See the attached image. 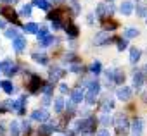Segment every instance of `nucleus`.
Listing matches in <instances>:
<instances>
[{"instance_id": "nucleus-1", "label": "nucleus", "mask_w": 147, "mask_h": 136, "mask_svg": "<svg viewBox=\"0 0 147 136\" xmlns=\"http://www.w3.org/2000/svg\"><path fill=\"white\" fill-rule=\"evenodd\" d=\"M99 91H100V83H99V81H90V83H88V91L85 93V98H83V100H85L88 105H94L95 100H97Z\"/></svg>"}, {"instance_id": "nucleus-2", "label": "nucleus", "mask_w": 147, "mask_h": 136, "mask_svg": "<svg viewBox=\"0 0 147 136\" xmlns=\"http://www.w3.org/2000/svg\"><path fill=\"white\" fill-rule=\"evenodd\" d=\"M114 126H116V131L119 134H126L130 131V122H128V117L125 114H119L116 119H114Z\"/></svg>"}, {"instance_id": "nucleus-3", "label": "nucleus", "mask_w": 147, "mask_h": 136, "mask_svg": "<svg viewBox=\"0 0 147 136\" xmlns=\"http://www.w3.org/2000/svg\"><path fill=\"white\" fill-rule=\"evenodd\" d=\"M0 71H2L5 76H14L16 74V71H18V64L14 62V60H11V59H7V60H4L2 64H0Z\"/></svg>"}, {"instance_id": "nucleus-4", "label": "nucleus", "mask_w": 147, "mask_h": 136, "mask_svg": "<svg viewBox=\"0 0 147 136\" xmlns=\"http://www.w3.org/2000/svg\"><path fill=\"white\" fill-rule=\"evenodd\" d=\"M49 117H50V114H49V110H45V109H38V110H35V112L31 114V119H33V121H38V122H47Z\"/></svg>"}, {"instance_id": "nucleus-5", "label": "nucleus", "mask_w": 147, "mask_h": 136, "mask_svg": "<svg viewBox=\"0 0 147 136\" xmlns=\"http://www.w3.org/2000/svg\"><path fill=\"white\" fill-rule=\"evenodd\" d=\"M83 98H85V90H83V88H76V90L71 91V102L75 103V105H76V103H82Z\"/></svg>"}, {"instance_id": "nucleus-6", "label": "nucleus", "mask_w": 147, "mask_h": 136, "mask_svg": "<svg viewBox=\"0 0 147 136\" xmlns=\"http://www.w3.org/2000/svg\"><path fill=\"white\" fill-rule=\"evenodd\" d=\"M109 41H111V36H109L107 31H99V33L95 35V38H94V43H95V45H106V43H109Z\"/></svg>"}, {"instance_id": "nucleus-7", "label": "nucleus", "mask_w": 147, "mask_h": 136, "mask_svg": "<svg viewBox=\"0 0 147 136\" xmlns=\"http://www.w3.org/2000/svg\"><path fill=\"white\" fill-rule=\"evenodd\" d=\"M95 12H97V16L102 19L104 16H111V14L114 12V9H113L111 5H106V4H99V7L95 9Z\"/></svg>"}, {"instance_id": "nucleus-8", "label": "nucleus", "mask_w": 147, "mask_h": 136, "mask_svg": "<svg viewBox=\"0 0 147 136\" xmlns=\"http://www.w3.org/2000/svg\"><path fill=\"white\" fill-rule=\"evenodd\" d=\"M40 86H42V79H40V76L33 74V76L30 78V83H28L30 91H31V93H35V91H38V90H40Z\"/></svg>"}, {"instance_id": "nucleus-9", "label": "nucleus", "mask_w": 147, "mask_h": 136, "mask_svg": "<svg viewBox=\"0 0 147 136\" xmlns=\"http://www.w3.org/2000/svg\"><path fill=\"white\" fill-rule=\"evenodd\" d=\"M116 97H118L119 100H123V102H128V100L131 98V88H128V86H121V88L116 91Z\"/></svg>"}, {"instance_id": "nucleus-10", "label": "nucleus", "mask_w": 147, "mask_h": 136, "mask_svg": "<svg viewBox=\"0 0 147 136\" xmlns=\"http://www.w3.org/2000/svg\"><path fill=\"white\" fill-rule=\"evenodd\" d=\"M142 133H144V121L135 119L131 124V136H142Z\"/></svg>"}, {"instance_id": "nucleus-11", "label": "nucleus", "mask_w": 147, "mask_h": 136, "mask_svg": "<svg viewBox=\"0 0 147 136\" xmlns=\"http://www.w3.org/2000/svg\"><path fill=\"white\" fill-rule=\"evenodd\" d=\"M0 14H2L7 21H12V23L18 21V14H16V11H14L12 7H4L2 11H0Z\"/></svg>"}, {"instance_id": "nucleus-12", "label": "nucleus", "mask_w": 147, "mask_h": 136, "mask_svg": "<svg viewBox=\"0 0 147 136\" xmlns=\"http://www.w3.org/2000/svg\"><path fill=\"white\" fill-rule=\"evenodd\" d=\"M26 45H28V41H26L24 36H19V38H16V40L12 41V48H14L18 53H21V52L26 48Z\"/></svg>"}, {"instance_id": "nucleus-13", "label": "nucleus", "mask_w": 147, "mask_h": 136, "mask_svg": "<svg viewBox=\"0 0 147 136\" xmlns=\"http://www.w3.org/2000/svg\"><path fill=\"white\" fill-rule=\"evenodd\" d=\"M49 76H50V81H57L64 76V71L61 69V67H50V71H49Z\"/></svg>"}, {"instance_id": "nucleus-14", "label": "nucleus", "mask_w": 147, "mask_h": 136, "mask_svg": "<svg viewBox=\"0 0 147 136\" xmlns=\"http://www.w3.org/2000/svg\"><path fill=\"white\" fill-rule=\"evenodd\" d=\"M119 12L123 16H130L133 12V2H130V0H125V2L119 5Z\"/></svg>"}, {"instance_id": "nucleus-15", "label": "nucleus", "mask_w": 147, "mask_h": 136, "mask_svg": "<svg viewBox=\"0 0 147 136\" xmlns=\"http://www.w3.org/2000/svg\"><path fill=\"white\" fill-rule=\"evenodd\" d=\"M57 127H55V124H52V122H49V124H43V126H40V129H38V134L40 136H49L52 131H55Z\"/></svg>"}, {"instance_id": "nucleus-16", "label": "nucleus", "mask_w": 147, "mask_h": 136, "mask_svg": "<svg viewBox=\"0 0 147 136\" xmlns=\"http://www.w3.org/2000/svg\"><path fill=\"white\" fill-rule=\"evenodd\" d=\"M144 79H145V76H144V73H135L133 74V86L137 88V90H140L142 86H144Z\"/></svg>"}, {"instance_id": "nucleus-17", "label": "nucleus", "mask_w": 147, "mask_h": 136, "mask_svg": "<svg viewBox=\"0 0 147 136\" xmlns=\"http://www.w3.org/2000/svg\"><path fill=\"white\" fill-rule=\"evenodd\" d=\"M64 29H66V33H67V36L69 38H76L78 36V26H75V24H73V23H69V24H66L64 26Z\"/></svg>"}, {"instance_id": "nucleus-18", "label": "nucleus", "mask_w": 147, "mask_h": 136, "mask_svg": "<svg viewBox=\"0 0 147 136\" xmlns=\"http://www.w3.org/2000/svg\"><path fill=\"white\" fill-rule=\"evenodd\" d=\"M31 59H33L35 62L42 64V65H47V64H49V57H47L45 53H38V52H35V53H31Z\"/></svg>"}, {"instance_id": "nucleus-19", "label": "nucleus", "mask_w": 147, "mask_h": 136, "mask_svg": "<svg viewBox=\"0 0 147 136\" xmlns=\"http://www.w3.org/2000/svg\"><path fill=\"white\" fill-rule=\"evenodd\" d=\"M140 55H142L140 48H137V47H131V48H130V62H131V64H137L138 59H140Z\"/></svg>"}, {"instance_id": "nucleus-20", "label": "nucleus", "mask_w": 147, "mask_h": 136, "mask_svg": "<svg viewBox=\"0 0 147 136\" xmlns=\"http://www.w3.org/2000/svg\"><path fill=\"white\" fill-rule=\"evenodd\" d=\"M113 83H116V85L125 83V73H123L121 69H114V74H113Z\"/></svg>"}, {"instance_id": "nucleus-21", "label": "nucleus", "mask_w": 147, "mask_h": 136, "mask_svg": "<svg viewBox=\"0 0 147 136\" xmlns=\"http://www.w3.org/2000/svg\"><path fill=\"white\" fill-rule=\"evenodd\" d=\"M21 35H19V29L18 28H7L5 29V38H9V40H16V38H19Z\"/></svg>"}, {"instance_id": "nucleus-22", "label": "nucleus", "mask_w": 147, "mask_h": 136, "mask_svg": "<svg viewBox=\"0 0 147 136\" xmlns=\"http://www.w3.org/2000/svg\"><path fill=\"white\" fill-rule=\"evenodd\" d=\"M9 133H11V136H21V126H19L18 121H12V122H11Z\"/></svg>"}, {"instance_id": "nucleus-23", "label": "nucleus", "mask_w": 147, "mask_h": 136, "mask_svg": "<svg viewBox=\"0 0 147 136\" xmlns=\"http://www.w3.org/2000/svg\"><path fill=\"white\" fill-rule=\"evenodd\" d=\"M0 88H2L7 95H12V93H14V85H12L11 81H7V79H5V81H0Z\"/></svg>"}, {"instance_id": "nucleus-24", "label": "nucleus", "mask_w": 147, "mask_h": 136, "mask_svg": "<svg viewBox=\"0 0 147 136\" xmlns=\"http://www.w3.org/2000/svg\"><path fill=\"white\" fill-rule=\"evenodd\" d=\"M123 33H125V40H130V38H137V36L140 35V31H138L137 28H126Z\"/></svg>"}, {"instance_id": "nucleus-25", "label": "nucleus", "mask_w": 147, "mask_h": 136, "mask_svg": "<svg viewBox=\"0 0 147 136\" xmlns=\"http://www.w3.org/2000/svg\"><path fill=\"white\" fill-rule=\"evenodd\" d=\"M54 110H55L57 114H61V112L64 110V100H62V97L54 98Z\"/></svg>"}, {"instance_id": "nucleus-26", "label": "nucleus", "mask_w": 147, "mask_h": 136, "mask_svg": "<svg viewBox=\"0 0 147 136\" xmlns=\"http://www.w3.org/2000/svg\"><path fill=\"white\" fill-rule=\"evenodd\" d=\"M26 33H30V35H36L38 33V24L36 23H28V24H24V28H23Z\"/></svg>"}, {"instance_id": "nucleus-27", "label": "nucleus", "mask_w": 147, "mask_h": 136, "mask_svg": "<svg viewBox=\"0 0 147 136\" xmlns=\"http://www.w3.org/2000/svg\"><path fill=\"white\" fill-rule=\"evenodd\" d=\"M33 5H36L42 11H49L50 9V2H47V0H33Z\"/></svg>"}, {"instance_id": "nucleus-28", "label": "nucleus", "mask_w": 147, "mask_h": 136, "mask_svg": "<svg viewBox=\"0 0 147 136\" xmlns=\"http://www.w3.org/2000/svg\"><path fill=\"white\" fill-rule=\"evenodd\" d=\"M113 107H114V100L107 97V98L104 100V103H102V110H104V114H107V112H109Z\"/></svg>"}, {"instance_id": "nucleus-29", "label": "nucleus", "mask_w": 147, "mask_h": 136, "mask_svg": "<svg viewBox=\"0 0 147 136\" xmlns=\"http://www.w3.org/2000/svg\"><path fill=\"white\" fill-rule=\"evenodd\" d=\"M90 71H92L95 76H97V74L102 71V64H100V60H94V62H92V65H90Z\"/></svg>"}, {"instance_id": "nucleus-30", "label": "nucleus", "mask_w": 147, "mask_h": 136, "mask_svg": "<svg viewBox=\"0 0 147 136\" xmlns=\"http://www.w3.org/2000/svg\"><path fill=\"white\" fill-rule=\"evenodd\" d=\"M49 36V29L45 28V26H42V28H38V33H36V38H38V41H42V40H45Z\"/></svg>"}, {"instance_id": "nucleus-31", "label": "nucleus", "mask_w": 147, "mask_h": 136, "mask_svg": "<svg viewBox=\"0 0 147 136\" xmlns=\"http://www.w3.org/2000/svg\"><path fill=\"white\" fill-rule=\"evenodd\" d=\"M99 121H100V124H102V126H111V124H113V117H111L109 114H102Z\"/></svg>"}, {"instance_id": "nucleus-32", "label": "nucleus", "mask_w": 147, "mask_h": 136, "mask_svg": "<svg viewBox=\"0 0 147 136\" xmlns=\"http://www.w3.org/2000/svg\"><path fill=\"white\" fill-rule=\"evenodd\" d=\"M31 7H33V5H30V4L23 5V7H21V16H24V17H30V16H31Z\"/></svg>"}, {"instance_id": "nucleus-33", "label": "nucleus", "mask_w": 147, "mask_h": 136, "mask_svg": "<svg viewBox=\"0 0 147 136\" xmlns=\"http://www.w3.org/2000/svg\"><path fill=\"white\" fill-rule=\"evenodd\" d=\"M52 43H54V36H52V35H49L45 40H42V41H40V47H49V45H52Z\"/></svg>"}, {"instance_id": "nucleus-34", "label": "nucleus", "mask_w": 147, "mask_h": 136, "mask_svg": "<svg viewBox=\"0 0 147 136\" xmlns=\"http://www.w3.org/2000/svg\"><path fill=\"white\" fill-rule=\"evenodd\" d=\"M126 47H128V41H126L125 38H119V40H118V50H119V52H123Z\"/></svg>"}, {"instance_id": "nucleus-35", "label": "nucleus", "mask_w": 147, "mask_h": 136, "mask_svg": "<svg viewBox=\"0 0 147 136\" xmlns=\"http://www.w3.org/2000/svg\"><path fill=\"white\" fill-rule=\"evenodd\" d=\"M137 14L142 16V17H145L147 16V7L145 5H137Z\"/></svg>"}, {"instance_id": "nucleus-36", "label": "nucleus", "mask_w": 147, "mask_h": 136, "mask_svg": "<svg viewBox=\"0 0 147 136\" xmlns=\"http://www.w3.org/2000/svg\"><path fill=\"white\" fill-rule=\"evenodd\" d=\"M116 28H118L116 23H106V24H104V31H114Z\"/></svg>"}, {"instance_id": "nucleus-37", "label": "nucleus", "mask_w": 147, "mask_h": 136, "mask_svg": "<svg viewBox=\"0 0 147 136\" xmlns=\"http://www.w3.org/2000/svg\"><path fill=\"white\" fill-rule=\"evenodd\" d=\"M71 9H73V14H78L80 12V4L76 2V0H73V2H71Z\"/></svg>"}, {"instance_id": "nucleus-38", "label": "nucleus", "mask_w": 147, "mask_h": 136, "mask_svg": "<svg viewBox=\"0 0 147 136\" xmlns=\"http://www.w3.org/2000/svg\"><path fill=\"white\" fill-rule=\"evenodd\" d=\"M50 93H52V83H49V85H45V86H43V95L50 97Z\"/></svg>"}, {"instance_id": "nucleus-39", "label": "nucleus", "mask_w": 147, "mask_h": 136, "mask_svg": "<svg viewBox=\"0 0 147 136\" xmlns=\"http://www.w3.org/2000/svg\"><path fill=\"white\" fill-rule=\"evenodd\" d=\"M19 126H21V129H23L24 133H30V122H28V121H23Z\"/></svg>"}, {"instance_id": "nucleus-40", "label": "nucleus", "mask_w": 147, "mask_h": 136, "mask_svg": "<svg viewBox=\"0 0 147 136\" xmlns=\"http://www.w3.org/2000/svg\"><path fill=\"white\" fill-rule=\"evenodd\" d=\"M67 90H69V86H67L66 83H61V85H59V91H61L62 95H64V93H67Z\"/></svg>"}, {"instance_id": "nucleus-41", "label": "nucleus", "mask_w": 147, "mask_h": 136, "mask_svg": "<svg viewBox=\"0 0 147 136\" xmlns=\"http://www.w3.org/2000/svg\"><path fill=\"white\" fill-rule=\"evenodd\" d=\"M69 71H71V73H82V65H76V64H75V65L69 67Z\"/></svg>"}, {"instance_id": "nucleus-42", "label": "nucleus", "mask_w": 147, "mask_h": 136, "mask_svg": "<svg viewBox=\"0 0 147 136\" xmlns=\"http://www.w3.org/2000/svg\"><path fill=\"white\" fill-rule=\"evenodd\" d=\"M97 136H111V133H109V131L104 127V129H100V131L97 133Z\"/></svg>"}, {"instance_id": "nucleus-43", "label": "nucleus", "mask_w": 147, "mask_h": 136, "mask_svg": "<svg viewBox=\"0 0 147 136\" xmlns=\"http://www.w3.org/2000/svg\"><path fill=\"white\" fill-rule=\"evenodd\" d=\"M43 105H45V107H47V105H50V97H47V95L43 97Z\"/></svg>"}, {"instance_id": "nucleus-44", "label": "nucleus", "mask_w": 147, "mask_h": 136, "mask_svg": "<svg viewBox=\"0 0 147 136\" xmlns=\"http://www.w3.org/2000/svg\"><path fill=\"white\" fill-rule=\"evenodd\" d=\"M2 28H5V21H4V19H0V29H2Z\"/></svg>"}, {"instance_id": "nucleus-45", "label": "nucleus", "mask_w": 147, "mask_h": 136, "mask_svg": "<svg viewBox=\"0 0 147 136\" xmlns=\"http://www.w3.org/2000/svg\"><path fill=\"white\" fill-rule=\"evenodd\" d=\"M2 2H5V4H16V0H2Z\"/></svg>"}, {"instance_id": "nucleus-46", "label": "nucleus", "mask_w": 147, "mask_h": 136, "mask_svg": "<svg viewBox=\"0 0 147 136\" xmlns=\"http://www.w3.org/2000/svg\"><path fill=\"white\" fill-rule=\"evenodd\" d=\"M2 133H4V126H2V124H0V134H2Z\"/></svg>"}, {"instance_id": "nucleus-47", "label": "nucleus", "mask_w": 147, "mask_h": 136, "mask_svg": "<svg viewBox=\"0 0 147 136\" xmlns=\"http://www.w3.org/2000/svg\"><path fill=\"white\" fill-rule=\"evenodd\" d=\"M145 73H147V67H145Z\"/></svg>"}, {"instance_id": "nucleus-48", "label": "nucleus", "mask_w": 147, "mask_h": 136, "mask_svg": "<svg viewBox=\"0 0 147 136\" xmlns=\"http://www.w3.org/2000/svg\"><path fill=\"white\" fill-rule=\"evenodd\" d=\"M59 136H62V134H59ZM64 136H66V134H64Z\"/></svg>"}]
</instances>
